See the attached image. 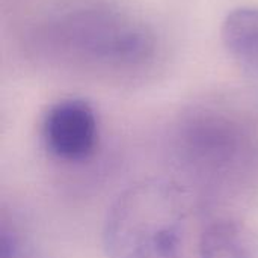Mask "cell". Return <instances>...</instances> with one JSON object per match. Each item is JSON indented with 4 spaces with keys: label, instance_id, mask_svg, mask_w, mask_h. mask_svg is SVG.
I'll return each mask as SVG.
<instances>
[{
    "label": "cell",
    "instance_id": "3",
    "mask_svg": "<svg viewBox=\"0 0 258 258\" xmlns=\"http://www.w3.org/2000/svg\"><path fill=\"white\" fill-rule=\"evenodd\" d=\"M45 150L63 162L89 159L100 141V122L94 106L83 98H62L47 107L41 119Z\"/></svg>",
    "mask_w": 258,
    "mask_h": 258
},
{
    "label": "cell",
    "instance_id": "1",
    "mask_svg": "<svg viewBox=\"0 0 258 258\" xmlns=\"http://www.w3.org/2000/svg\"><path fill=\"white\" fill-rule=\"evenodd\" d=\"M187 203L168 178H144L124 189L107 210V258H184Z\"/></svg>",
    "mask_w": 258,
    "mask_h": 258
},
{
    "label": "cell",
    "instance_id": "4",
    "mask_svg": "<svg viewBox=\"0 0 258 258\" xmlns=\"http://www.w3.org/2000/svg\"><path fill=\"white\" fill-rule=\"evenodd\" d=\"M200 258H258V230L236 218H218L200 237Z\"/></svg>",
    "mask_w": 258,
    "mask_h": 258
},
{
    "label": "cell",
    "instance_id": "5",
    "mask_svg": "<svg viewBox=\"0 0 258 258\" xmlns=\"http://www.w3.org/2000/svg\"><path fill=\"white\" fill-rule=\"evenodd\" d=\"M228 54L258 85V6H240L228 12L221 27Z\"/></svg>",
    "mask_w": 258,
    "mask_h": 258
},
{
    "label": "cell",
    "instance_id": "2",
    "mask_svg": "<svg viewBox=\"0 0 258 258\" xmlns=\"http://www.w3.org/2000/svg\"><path fill=\"white\" fill-rule=\"evenodd\" d=\"M54 23L60 26L56 33L60 42L77 41L60 50L73 57L77 54L80 63L122 70L144 63L151 54L147 30L112 9H77Z\"/></svg>",
    "mask_w": 258,
    "mask_h": 258
}]
</instances>
